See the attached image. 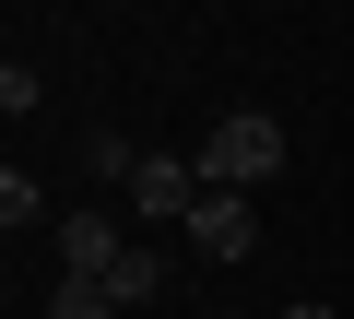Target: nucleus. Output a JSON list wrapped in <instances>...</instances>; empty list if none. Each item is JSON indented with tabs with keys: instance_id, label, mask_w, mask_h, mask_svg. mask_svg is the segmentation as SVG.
<instances>
[{
	"instance_id": "1",
	"label": "nucleus",
	"mask_w": 354,
	"mask_h": 319,
	"mask_svg": "<svg viewBox=\"0 0 354 319\" xmlns=\"http://www.w3.org/2000/svg\"><path fill=\"white\" fill-rule=\"evenodd\" d=\"M272 166H283V118L272 107H236V118L201 130V190H260Z\"/></svg>"
},
{
	"instance_id": "2",
	"label": "nucleus",
	"mask_w": 354,
	"mask_h": 319,
	"mask_svg": "<svg viewBox=\"0 0 354 319\" xmlns=\"http://www.w3.org/2000/svg\"><path fill=\"white\" fill-rule=\"evenodd\" d=\"M189 201H201V154H142L130 213H142V225H189Z\"/></svg>"
},
{
	"instance_id": "3",
	"label": "nucleus",
	"mask_w": 354,
	"mask_h": 319,
	"mask_svg": "<svg viewBox=\"0 0 354 319\" xmlns=\"http://www.w3.org/2000/svg\"><path fill=\"white\" fill-rule=\"evenodd\" d=\"M189 248H201V260H248V248H260L248 190H201V201H189Z\"/></svg>"
},
{
	"instance_id": "4",
	"label": "nucleus",
	"mask_w": 354,
	"mask_h": 319,
	"mask_svg": "<svg viewBox=\"0 0 354 319\" xmlns=\"http://www.w3.org/2000/svg\"><path fill=\"white\" fill-rule=\"evenodd\" d=\"M130 260V237L106 225V213H59V272H83V284H106Z\"/></svg>"
},
{
	"instance_id": "5",
	"label": "nucleus",
	"mask_w": 354,
	"mask_h": 319,
	"mask_svg": "<svg viewBox=\"0 0 354 319\" xmlns=\"http://www.w3.org/2000/svg\"><path fill=\"white\" fill-rule=\"evenodd\" d=\"M106 295H118V307H153V295H165V248H130V260L106 272Z\"/></svg>"
},
{
	"instance_id": "6",
	"label": "nucleus",
	"mask_w": 354,
	"mask_h": 319,
	"mask_svg": "<svg viewBox=\"0 0 354 319\" xmlns=\"http://www.w3.org/2000/svg\"><path fill=\"white\" fill-rule=\"evenodd\" d=\"M48 319H118V295H106V284H83V272H59V295H48Z\"/></svg>"
},
{
	"instance_id": "7",
	"label": "nucleus",
	"mask_w": 354,
	"mask_h": 319,
	"mask_svg": "<svg viewBox=\"0 0 354 319\" xmlns=\"http://www.w3.org/2000/svg\"><path fill=\"white\" fill-rule=\"evenodd\" d=\"M0 225H48V190L12 166V178H0Z\"/></svg>"
},
{
	"instance_id": "8",
	"label": "nucleus",
	"mask_w": 354,
	"mask_h": 319,
	"mask_svg": "<svg viewBox=\"0 0 354 319\" xmlns=\"http://www.w3.org/2000/svg\"><path fill=\"white\" fill-rule=\"evenodd\" d=\"M283 319H330V307H283Z\"/></svg>"
}]
</instances>
